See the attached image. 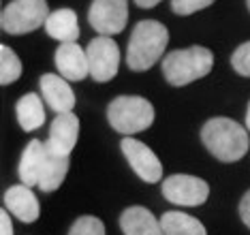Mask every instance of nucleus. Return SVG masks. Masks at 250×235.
<instances>
[{
    "label": "nucleus",
    "instance_id": "nucleus-12",
    "mask_svg": "<svg viewBox=\"0 0 250 235\" xmlns=\"http://www.w3.org/2000/svg\"><path fill=\"white\" fill-rule=\"evenodd\" d=\"M41 94L49 109L56 113H69L75 107V92L62 75H54V73H45L41 77Z\"/></svg>",
    "mask_w": 250,
    "mask_h": 235
},
{
    "label": "nucleus",
    "instance_id": "nucleus-6",
    "mask_svg": "<svg viewBox=\"0 0 250 235\" xmlns=\"http://www.w3.org/2000/svg\"><path fill=\"white\" fill-rule=\"evenodd\" d=\"M163 197L182 208H197L208 201L209 186L201 177L175 173L163 180Z\"/></svg>",
    "mask_w": 250,
    "mask_h": 235
},
{
    "label": "nucleus",
    "instance_id": "nucleus-20",
    "mask_svg": "<svg viewBox=\"0 0 250 235\" xmlns=\"http://www.w3.org/2000/svg\"><path fill=\"white\" fill-rule=\"evenodd\" d=\"M20 75H21V62L18 58V54L11 47H7V45H2L0 47V84L9 85L18 82Z\"/></svg>",
    "mask_w": 250,
    "mask_h": 235
},
{
    "label": "nucleus",
    "instance_id": "nucleus-10",
    "mask_svg": "<svg viewBox=\"0 0 250 235\" xmlns=\"http://www.w3.org/2000/svg\"><path fill=\"white\" fill-rule=\"evenodd\" d=\"M77 137H79V118L71 111L58 113L54 118V122L49 124V135H47L45 148L54 156L69 158L77 143Z\"/></svg>",
    "mask_w": 250,
    "mask_h": 235
},
{
    "label": "nucleus",
    "instance_id": "nucleus-8",
    "mask_svg": "<svg viewBox=\"0 0 250 235\" xmlns=\"http://www.w3.org/2000/svg\"><path fill=\"white\" fill-rule=\"evenodd\" d=\"M88 64H90V77L94 82H109L116 77L118 66H120V49L109 37H96L86 47Z\"/></svg>",
    "mask_w": 250,
    "mask_h": 235
},
{
    "label": "nucleus",
    "instance_id": "nucleus-11",
    "mask_svg": "<svg viewBox=\"0 0 250 235\" xmlns=\"http://www.w3.org/2000/svg\"><path fill=\"white\" fill-rule=\"evenodd\" d=\"M56 68L66 82H82L90 75V64L86 49L77 43H62L54 56Z\"/></svg>",
    "mask_w": 250,
    "mask_h": 235
},
{
    "label": "nucleus",
    "instance_id": "nucleus-21",
    "mask_svg": "<svg viewBox=\"0 0 250 235\" xmlns=\"http://www.w3.org/2000/svg\"><path fill=\"white\" fill-rule=\"evenodd\" d=\"M69 235H105V225L96 216H79L73 222Z\"/></svg>",
    "mask_w": 250,
    "mask_h": 235
},
{
    "label": "nucleus",
    "instance_id": "nucleus-24",
    "mask_svg": "<svg viewBox=\"0 0 250 235\" xmlns=\"http://www.w3.org/2000/svg\"><path fill=\"white\" fill-rule=\"evenodd\" d=\"M240 216H242V220H244V225H246L250 229V191L242 197V201H240Z\"/></svg>",
    "mask_w": 250,
    "mask_h": 235
},
{
    "label": "nucleus",
    "instance_id": "nucleus-16",
    "mask_svg": "<svg viewBox=\"0 0 250 235\" xmlns=\"http://www.w3.org/2000/svg\"><path fill=\"white\" fill-rule=\"evenodd\" d=\"M45 32L60 43H75L79 39V21L73 9L52 11L45 21Z\"/></svg>",
    "mask_w": 250,
    "mask_h": 235
},
{
    "label": "nucleus",
    "instance_id": "nucleus-17",
    "mask_svg": "<svg viewBox=\"0 0 250 235\" xmlns=\"http://www.w3.org/2000/svg\"><path fill=\"white\" fill-rule=\"evenodd\" d=\"M15 116H18V122L26 133L41 128L45 124V107H43L41 96H37L32 92L24 94L15 103Z\"/></svg>",
    "mask_w": 250,
    "mask_h": 235
},
{
    "label": "nucleus",
    "instance_id": "nucleus-7",
    "mask_svg": "<svg viewBox=\"0 0 250 235\" xmlns=\"http://www.w3.org/2000/svg\"><path fill=\"white\" fill-rule=\"evenodd\" d=\"M88 21L101 37L122 32L128 21V0H92Z\"/></svg>",
    "mask_w": 250,
    "mask_h": 235
},
{
    "label": "nucleus",
    "instance_id": "nucleus-26",
    "mask_svg": "<svg viewBox=\"0 0 250 235\" xmlns=\"http://www.w3.org/2000/svg\"><path fill=\"white\" fill-rule=\"evenodd\" d=\"M158 2H161V0H135V4L141 9H152V7H156Z\"/></svg>",
    "mask_w": 250,
    "mask_h": 235
},
{
    "label": "nucleus",
    "instance_id": "nucleus-4",
    "mask_svg": "<svg viewBox=\"0 0 250 235\" xmlns=\"http://www.w3.org/2000/svg\"><path fill=\"white\" fill-rule=\"evenodd\" d=\"M111 128L124 137L150 128L154 122V107L144 96H116L107 107Z\"/></svg>",
    "mask_w": 250,
    "mask_h": 235
},
{
    "label": "nucleus",
    "instance_id": "nucleus-19",
    "mask_svg": "<svg viewBox=\"0 0 250 235\" xmlns=\"http://www.w3.org/2000/svg\"><path fill=\"white\" fill-rule=\"evenodd\" d=\"M66 173H69V158H62V156H54V154L47 152V158H45L43 165V173L41 180H39V188L43 192H54L58 191L64 182Z\"/></svg>",
    "mask_w": 250,
    "mask_h": 235
},
{
    "label": "nucleus",
    "instance_id": "nucleus-23",
    "mask_svg": "<svg viewBox=\"0 0 250 235\" xmlns=\"http://www.w3.org/2000/svg\"><path fill=\"white\" fill-rule=\"evenodd\" d=\"M214 0H171V11L175 15H190L209 7Z\"/></svg>",
    "mask_w": 250,
    "mask_h": 235
},
{
    "label": "nucleus",
    "instance_id": "nucleus-14",
    "mask_svg": "<svg viewBox=\"0 0 250 235\" xmlns=\"http://www.w3.org/2000/svg\"><path fill=\"white\" fill-rule=\"evenodd\" d=\"M120 229L124 235H165L161 220L144 205L126 208L120 216Z\"/></svg>",
    "mask_w": 250,
    "mask_h": 235
},
{
    "label": "nucleus",
    "instance_id": "nucleus-18",
    "mask_svg": "<svg viewBox=\"0 0 250 235\" xmlns=\"http://www.w3.org/2000/svg\"><path fill=\"white\" fill-rule=\"evenodd\" d=\"M161 227L165 235H208L201 220L184 212H165L161 216Z\"/></svg>",
    "mask_w": 250,
    "mask_h": 235
},
{
    "label": "nucleus",
    "instance_id": "nucleus-25",
    "mask_svg": "<svg viewBox=\"0 0 250 235\" xmlns=\"http://www.w3.org/2000/svg\"><path fill=\"white\" fill-rule=\"evenodd\" d=\"M0 231H2L0 235H15L13 225H11V216H9L7 210L0 212Z\"/></svg>",
    "mask_w": 250,
    "mask_h": 235
},
{
    "label": "nucleus",
    "instance_id": "nucleus-15",
    "mask_svg": "<svg viewBox=\"0 0 250 235\" xmlns=\"http://www.w3.org/2000/svg\"><path fill=\"white\" fill-rule=\"evenodd\" d=\"M45 158H47V148H45L43 141L32 139L21 152L20 158V180L24 186H39V180H41L43 173V165Z\"/></svg>",
    "mask_w": 250,
    "mask_h": 235
},
{
    "label": "nucleus",
    "instance_id": "nucleus-28",
    "mask_svg": "<svg viewBox=\"0 0 250 235\" xmlns=\"http://www.w3.org/2000/svg\"><path fill=\"white\" fill-rule=\"evenodd\" d=\"M246 4H248V9H250V0H246Z\"/></svg>",
    "mask_w": 250,
    "mask_h": 235
},
{
    "label": "nucleus",
    "instance_id": "nucleus-13",
    "mask_svg": "<svg viewBox=\"0 0 250 235\" xmlns=\"http://www.w3.org/2000/svg\"><path fill=\"white\" fill-rule=\"evenodd\" d=\"M4 210L18 216L21 222H35L41 214V205L30 186L15 184L4 192Z\"/></svg>",
    "mask_w": 250,
    "mask_h": 235
},
{
    "label": "nucleus",
    "instance_id": "nucleus-2",
    "mask_svg": "<svg viewBox=\"0 0 250 235\" xmlns=\"http://www.w3.org/2000/svg\"><path fill=\"white\" fill-rule=\"evenodd\" d=\"M169 30L156 20H144L133 28L126 49V64L130 71L144 73L165 54Z\"/></svg>",
    "mask_w": 250,
    "mask_h": 235
},
{
    "label": "nucleus",
    "instance_id": "nucleus-1",
    "mask_svg": "<svg viewBox=\"0 0 250 235\" xmlns=\"http://www.w3.org/2000/svg\"><path fill=\"white\" fill-rule=\"evenodd\" d=\"M201 141L214 158L223 163H235L248 152V128L231 118H212L203 124Z\"/></svg>",
    "mask_w": 250,
    "mask_h": 235
},
{
    "label": "nucleus",
    "instance_id": "nucleus-9",
    "mask_svg": "<svg viewBox=\"0 0 250 235\" xmlns=\"http://www.w3.org/2000/svg\"><path fill=\"white\" fill-rule=\"evenodd\" d=\"M120 148L126 156L130 169L137 173L141 180L147 182V184H154V182L163 180V165L158 156L150 148L146 146L144 141L133 139V137H124L120 141Z\"/></svg>",
    "mask_w": 250,
    "mask_h": 235
},
{
    "label": "nucleus",
    "instance_id": "nucleus-3",
    "mask_svg": "<svg viewBox=\"0 0 250 235\" xmlns=\"http://www.w3.org/2000/svg\"><path fill=\"white\" fill-rule=\"evenodd\" d=\"M163 75L171 85H186L206 77L214 66V54L208 47L192 45L186 49L169 51L161 62Z\"/></svg>",
    "mask_w": 250,
    "mask_h": 235
},
{
    "label": "nucleus",
    "instance_id": "nucleus-22",
    "mask_svg": "<svg viewBox=\"0 0 250 235\" xmlns=\"http://www.w3.org/2000/svg\"><path fill=\"white\" fill-rule=\"evenodd\" d=\"M231 66L235 68V73H240L244 77H250V41L242 43L240 47L233 51Z\"/></svg>",
    "mask_w": 250,
    "mask_h": 235
},
{
    "label": "nucleus",
    "instance_id": "nucleus-27",
    "mask_svg": "<svg viewBox=\"0 0 250 235\" xmlns=\"http://www.w3.org/2000/svg\"><path fill=\"white\" fill-rule=\"evenodd\" d=\"M246 128L250 130V103H248V111H246Z\"/></svg>",
    "mask_w": 250,
    "mask_h": 235
},
{
    "label": "nucleus",
    "instance_id": "nucleus-5",
    "mask_svg": "<svg viewBox=\"0 0 250 235\" xmlns=\"http://www.w3.org/2000/svg\"><path fill=\"white\" fill-rule=\"evenodd\" d=\"M47 0H13L9 2L0 17V26L9 34H26L45 26L47 21Z\"/></svg>",
    "mask_w": 250,
    "mask_h": 235
}]
</instances>
